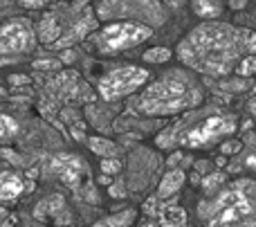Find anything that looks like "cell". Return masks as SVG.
<instances>
[{
    "instance_id": "cell-6",
    "label": "cell",
    "mask_w": 256,
    "mask_h": 227,
    "mask_svg": "<svg viewBox=\"0 0 256 227\" xmlns=\"http://www.w3.org/2000/svg\"><path fill=\"white\" fill-rule=\"evenodd\" d=\"M153 32L155 30L140 25V22L117 20V22H106L102 30L92 32L88 38L92 40V48L99 54H117L135 48L140 43H146L153 36Z\"/></svg>"
},
{
    "instance_id": "cell-12",
    "label": "cell",
    "mask_w": 256,
    "mask_h": 227,
    "mask_svg": "<svg viewBox=\"0 0 256 227\" xmlns=\"http://www.w3.org/2000/svg\"><path fill=\"white\" fill-rule=\"evenodd\" d=\"M34 216L38 220H52L56 227H70L72 214L66 205V198L61 194H52V196L43 198L38 205L34 207Z\"/></svg>"
},
{
    "instance_id": "cell-21",
    "label": "cell",
    "mask_w": 256,
    "mask_h": 227,
    "mask_svg": "<svg viewBox=\"0 0 256 227\" xmlns=\"http://www.w3.org/2000/svg\"><path fill=\"white\" fill-rule=\"evenodd\" d=\"M225 180H227L225 171H212V174L202 176L200 184H202V189H204V194H207V196H214V194H216L218 189L225 184Z\"/></svg>"
},
{
    "instance_id": "cell-2",
    "label": "cell",
    "mask_w": 256,
    "mask_h": 227,
    "mask_svg": "<svg viewBox=\"0 0 256 227\" xmlns=\"http://www.w3.org/2000/svg\"><path fill=\"white\" fill-rule=\"evenodd\" d=\"M202 104V86L189 70L173 68L128 102V110L144 117H173Z\"/></svg>"
},
{
    "instance_id": "cell-7",
    "label": "cell",
    "mask_w": 256,
    "mask_h": 227,
    "mask_svg": "<svg viewBox=\"0 0 256 227\" xmlns=\"http://www.w3.org/2000/svg\"><path fill=\"white\" fill-rule=\"evenodd\" d=\"M148 81V70L140 66H120L108 70L106 74L99 76L97 81V94L104 102H115V99L128 97L137 92L142 86Z\"/></svg>"
},
{
    "instance_id": "cell-19",
    "label": "cell",
    "mask_w": 256,
    "mask_h": 227,
    "mask_svg": "<svg viewBox=\"0 0 256 227\" xmlns=\"http://www.w3.org/2000/svg\"><path fill=\"white\" fill-rule=\"evenodd\" d=\"M137 218V210H120L117 214H110L106 218L97 220L92 227H130Z\"/></svg>"
},
{
    "instance_id": "cell-15",
    "label": "cell",
    "mask_w": 256,
    "mask_h": 227,
    "mask_svg": "<svg viewBox=\"0 0 256 227\" xmlns=\"http://www.w3.org/2000/svg\"><path fill=\"white\" fill-rule=\"evenodd\" d=\"M25 194V180L20 174L2 171L0 174V202H14Z\"/></svg>"
},
{
    "instance_id": "cell-41",
    "label": "cell",
    "mask_w": 256,
    "mask_h": 227,
    "mask_svg": "<svg viewBox=\"0 0 256 227\" xmlns=\"http://www.w3.org/2000/svg\"><path fill=\"white\" fill-rule=\"evenodd\" d=\"M200 180H202V176H198V174L194 171V174H191V182H194V184H200Z\"/></svg>"
},
{
    "instance_id": "cell-10",
    "label": "cell",
    "mask_w": 256,
    "mask_h": 227,
    "mask_svg": "<svg viewBox=\"0 0 256 227\" xmlns=\"http://www.w3.org/2000/svg\"><path fill=\"white\" fill-rule=\"evenodd\" d=\"M160 166V160L155 158L153 151L148 148H140L130 156L128 160V169H130V176L126 178V187L128 192H142L150 184V180L155 178V171Z\"/></svg>"
},
{
    "instance_id": "cell-11",
    "label": "cell",
    "mask_w": 256,
    "mask_h": 227,
    "mask_svg": "<svg viewBox=\"0 0 256 227\" xmlns=\"http://www.w3.org/2000/svg\"><path fill=\"white\" fill-rule=\"evenodd\" d=\"M50 171H52L66 187H72V189H79L81 180L88 178V166H86V162L81 160L79 156H74V153L54 156L52 160H50Z\"/></svg>"
},
{
    "instance_id": "cell-39",
    "label": "cell",
    "mask_w": 256,
    "mask_h": 227,
    "mask_svg": "<svg viewBox=\"0 0 256 227\" xmlns=\"http://www.w3.org/2000/svg\"><path fill=\"white\" fill-rule=\"evenodd\" d=\"M112 182V178H110V176H99V184H106V187H108V184H110Z\"/></svg>"
},
{
    "instance_id": "cell-34",
    "label": "cell",
    "mask_w": 256,
    "mask_h": 227,
    "mask_svg": "<svg viewBox=\"0 0 256 227\" xmlns=\"http://www.w3.org/2000/svg\"><path fill=\"white\" fill-rule=\"evenodd\" d=\"M9 84H12V86H27V84H30V76H25V74H12V76H9Z\"/></svg>"
},
{
    "instance_id": "cell-38",
    "label": "cell",
    "mask_w": 256,
    "mask_h": 227,
    "mask_svg": "<svg viewBox=\"0 0 256 227\" xmlns=\"http://www.w3.org/2000/svg\"><path fill=\"white\" fill-rule=\"evenodd\" d=\"M214 166H227V156H218L216 158V164Z\"/></svg>"
},
{
    "instance_id": "cell-8",
    "label": "cell",
    "mask_w": 256,
    "mask_h": 227,
    "mask_svg": "<svg viewBox=\"0 0 256 227\" xmlns=\"http://www.w3.org/2000/svg\"><path fill=\"white\" fill-rule=\"evenodd\" d=\"M50 102H66V104H92L97 102L94 90L81 79L79 72L63 70L48 84Z\"/></svg>"
},
{
    "instance_id": "cell-26",
    "label": "cell",
    "mask_w": 256,
    "mask_h": 227,
    "mask_svg": "<svg viewBox=\"0 0 256 227\" xmlns=\"http://www.w3.org/2000/svg\"><path fill=\"white\" fill-rule=\"evenodd\" d=\"M166 164H168V169H178V164H182L180 169L184 171V166L194 164V158H191V156H184L182 151H173L171 156L166 158Z\"/></svg>"
},
{
    "instance_id": "cell-44",
    "label": "cell",
    "mask_w": 256,
    "mask_h": 227,
    "mask_svg": "<svg viewBox=\"0 0 256 227\" xmlns=\"http://www.w3.org/2000/svg\"><path fill=\"white\" fill-rule=\"evenodd\" d=\"M0 227H16V225H14V223H4V220H2V223H0Z\"/></svg>"
},
{
    "instance_id": "cell-24",
    "label": "cell",
    "mask_w": 256,
    "mask_h": 227,
    "mask_svg": "<svg viewBox=\"0 0 256 227\" xmlns=\"http://www.w3.org/2000/svg\"><path fill=\"white\" fill-rule=\"evenodd\" d=\"M18 133V124L14 117L9 115H2L0 112V142H7V140H12L14 135Z\"/></svg>"
},
{
    "instance_id": "cell-32",
    "label": "cell",
    "mask_w": 256,
    "mask_h": 227,
    "mask_svg": "<svg viewBox=\"0 0 256 227\" xmlns=\"http://www.w3.org/2000/svg\"><path fill=\"white\" fill-rule=\"evenodd\" d=\"M58 61H61L63 66H70V63H74V61H76V52H74L72 48L63 50V52H61V58H58Z\"/></svg>"
},
{
    "instance_id": "cell-9",
    "label": "cell",
    "mask_w": 256,
    "mask_h": 227,
    "mask_svg": "<svg viewBox=\"0 0 256 227\" xmlns=\"http://www.w3.org/2000/svg\"><path fill=\"white\" fill-rule=\"evenodd\" d=\"M36 48L34 25L27 18H12L0 25V54L2 56H20Z\"/></svg>"
},
{
    "instance_id": "cell-36",
    "label": "cell",
    "mask_w": 256,
    "mask_h": 227,
    "mask_svg": "<svg viewBox=\"0 0 256 227\" xmlns=\"http://www.w3.org/2000/svg\"><path fill=\"white\" fill-rule=\"evenodd\" d=\"M230 7L236 9V12H238V9H245L248 7V0H230Z\"/></svg>"
},
{
    "instance_id": "cell-35",
    "label": "cell",
    "mask_w": 256,
    "mask_h": 227,
    "mask_svg": "<svg viewBox=\"0 0 256 227\" xmlns=\"http://www.w3.org/2000/svg\"><path fill=\"white\" fill-rule=\"evenodd\" d=\"M160 2H162L164 7H168V9H182L189 0H160Z\"/></svg>"
},
{
    "instance_id": "cell-30",
    "label": "cell",
    "mask_w": 256,
    "mask_h": 227,
    "mask_svg": "<svg viewBox=\"0 0 256 227\" xmlns=\"http://www.w3.org/2000/svg\"><path fill=\"white\" fill-rule=\"evenodd\" d=\"M108 194H110V198H126L128 196L126 180L120 178L117 182H110V184H108Z\"/></svg>"
},
{
    "instance_id": "cell-31",
    "label": "cell",
    "mask_w": 256,
    "mask_h": 227,
    "mask_svg": "<svg viewBox=\"0 0 256 227\" xmlns=\"http://www.w3.org/2000/svg\"><path fill=\"white\" fill-rule=\"evenodd\" d=\"M194 171L198 176H207V174H212V171H216V169H214L212 160H196L194 162Z\"/></svg>"
},
{
    "instance_id": "cell-29",
    "label": "cell",
    "mask_w": 256,
    "mask_h": 227,
    "mask_svg": "<svg viewBox=\"0 0 256 227\" xmlns=\"http://www.w3.org/2000/svg\"><path fill=\"white\" fill-rule=\"evenodd\" d=\"M240 151H243V142H238V140H225L220 144V156H238Z\"/></svg>"
},
{
    "instance_id": "cell-20",
    "label": "cell",
    "mask_w": 256,
    "mask_h": 227,
    "mask_svg": "<svg viewBox=\"0 0 256 227\" xmlns=\"http://www.w3.org/2000/svg\"><path fill=\"white\" fill-rule=\"evenodd\" d=\"M88 146H90V151L94 153V156H99V158H120V146H117L112 140H108V138H88Z\"/></svg>"
},
{
    "instance_id": "cell-28",
    "label": "cell",
    "mask_w": 256,
    "mask_h": 227,
    "mask_svg": "<svg viewBox=\"0 0 256 227\" xmlns=\"http://www.w3.org/2000/svg\"><path fill=\"white\" fill-rule=\"evenodd\" d=\"M32 66H34V70H40V72H54V70H58L63 63L58 61V58H36Z\"/></svg>"
},
{
    "instance_id": "cell-40",
    "label": "cell",
    "mask_w": 256,
    "mask_h": 227,
    "mask_svg": "<svg viewBox=\"0 0 256 227\" xmlns=\"http://www.w3.org/2000/svg\"><path fill=\"white\" fill-rule=\"evenodd\" d=\"M72 2H74V7H88L92 0H72Z\"/></svg>"
},
{
    "instance_id": "cell-14",
    "label": "cell",
    "mask_w": 256,
    "mask_h": 227,
    "mask_svg": "<svg viewBox=\"0 0 256 227\" xmlns=\"http://www.w3.org/2000/svg\"><path fill=\"white\" fill-rule=\"evenodd\" d=\"M36 40L45 45H54L58 40V36L63 34V16L58 12H48L38 20V25L34 27Z\"/></svg>"
},
{
    "instance_id": "cell-37",
    "label": "cell",
    "mask_w": 256,
    "mask_h": 227,
    "mask_svg": "<svg viewBox=\"0 0 256 227\" xmlns=\"http://www.w3.org/2000/svg\"><path fill=\"white\" fill-rule=\"evenodd\" d=\"M18 56H2L0 54V66H12V63H16Z\"/></svg>"
},
{
    "instance_id": "cell-16",
    "label": "cell",
    "mask_w": 256,
    "mask_h": 227,
    "mask_svg": "<svg viewBox=\"0 0 256 227\" xmlns=\"http://www.w3.org/2000/svg\"><path fill=\"white\" fill-rule=\"evenodd\" d=\"M86 120L90 126L99 130V133H110L112 130V112L108 110L106 102H92L86 106Z\"/></svg>"
},
{
    "instance_id": "cell-3",
    "label": "cell",
    "mask_w": 256,
    "mask_h": 227,
    "mask_svg": "<svg viewBox=\"0 0 256 227\" xmlns=\"http://www.w3.org/2000/svg\"><path fill=\"white\" fill-rule=\"evenodd\" d=\"M238 124H236L234 115H225V112L212 110L202 112L198 120V108L189 110L182 115L178 122L160 130L155 144L158 148L164 151H173L178 146H189V148H200V146H212L218 140H225L236 133Z\"/></svg>"
},
{
    "instance_id": "cell-18",
    "label": "cell",
    "mask_w": 256,
    "mask_h": 227,
    "mask_svg": "<svg viewBox=\"0 0 256 227\" xmlns=\"http://www.w3.org/2000/svg\"><path fill=\"white\" fill-rule=\"evenodd\" d=\"M191 9H194L196 16L204 18V20H216L222 14V4L220 0H189Z\"/></svg>"
},
{
    "instance_id": "cell-43",
    "label": "cell",
    "mask_w": 256,
    "mask_h": 227,
    "mask_svg": "<svg viewBox=\"0 0 256 227\" xmlns=\"http://www.w3.org/2000/svg\"><path fill=\"white\" fill-rule=\"evenodd\" d=\"M250 110H252V117H254V120H256V99H254V102H252V104H250Z\"/></svg>"
},
{
    "instance_id": "cell-1",
    "label": "cell",
    "mask_w": 256,
    "mask_h": 227,
    "mask_svg": "<svg viewBox=\"0 0 256 227\" xmlns=\"http://www.w3.org/2000/svg\"><path fill=\"white\" fill-rule=\"evenodd\" d=\"M248 54H256V34L232 22L204 20L178 45V58L204 76H227Z\"/></svg>"
},
{
    "instance_id": "cell-45",
    "label": "cell",
    "mask_w": 256,
    "mask_h": 227,
    "mask_svg": "<svg viewBox=\"0 0 256 227\" xmlns=\"http://www.w3.org/2000/svg\"><path fill=\"white\" fill-rule=\"evenodd\" d=\"M58 2H66V0H58Z\"/></svg>"
},
{
    "instance_id": "cell-23",
    "label": "cell",
    "mask_w": 256,
    "mask_h": 227,
    "mask_svg": "<svg viewBox=\"0 0 256 227\" xmlns=\"http://www.w3.org/2000/svg\"><path fill=\"white\" fill-rule=\"evenodd\" d=\"M234 72L240 76V79H250V76H256V54H248L243 56L238 63H236Z\"/></svg>"
},
{
    "instance_id": "cell-33",
    "label": "cell",
    "mask_w": 256,
    "mask_h": 227,
    "mask_svg": "<svg viewBox=\"0 0 256 227\" xmlns=\"http://www.w3.org/2000/svg\"><path fill=\"white\" fill-rule=\"evenodd\" d=\"M20 4L27 9H40L48 4V0H20Z\"/></svg>"
},
{
    "instance_id": "cell-4",
    "label": "cell",
    "mask_w": 256,
    "mask_h": 227,
    "mask_svg": "<svg viewBox=\"0 0 256 227\" xmlns=\"http://www.w3.org/2000/svg\"><path fill=\"white\" fill-rule=\"evenodd\" d=\"M204 227H256V182L236 180L198 205Z\"/></svg>"
},
{
    "instance_id": "cell-17",
    "label": "cell",
    "mask_w": 256,
    "mask_h": 227,
    "mask_svg": "<svg viewBox=\"0 0 256 227\" xmlns=\"http://www.w3.org/2000/svg\"><path fill=\"white\" fill-rule=\"evenodd\" d=\"M184 180H186V176L182 169H168L166 174L162 176V180H160L155 198H158V200H168L171 196H178V192L182 189Z\"/></svg>"
},
{
    "instance_id": "cell-5",
    "label": "cell",
    "mask_w": 256,
    "mask_h": 227,
    "mask_svg": "<svg viewBox=\"0 0 256 227\" xmlns=\"http://www.w3.org/2000/svg\"><path fill=\"white\" fill-rule=\"evenodd\" d=\"M94 16L104 22H140L150 30L168 20V12L160 0H99L94 7Z\"/></svg>"
},
{
    "instance_id": "cell-22",
    "label": "cell",
    "mask_w": 256,
    "mask_h": 227,
    "mask_svg": "<svg viewBox=\"0 0 256 227\" xmlns=\"http://www.w3.org/2000/svg\"><path fill=\"white\" fill-rule=\"evenodd\" d=\"M144 58L146 63H153V66H162V63H168L173 58V52L168 48H164V45H155V48H148L144 52Z\"/></svg>"
},
{
    "instance_id": "cell-13",
    "label": "cell",
    "mask_w": 256,
    "mask_h": 227,
    "mask_svg": "<svg viewBox=\"0 0 256 227\" xmlns=\"http://www.w3.org/2000/svg\"><path fill=\"white\" fill-rule=\"evenodd\" d=\"M140 227H189V223H186V212L168 202V205H160L155 216H146Z\"/></svg>"
},
{
    "instance_id": "cell-27",
    "label": "cell",
    "mask_w": 256,
    "mask_h": 227,
    "mask_svg": "<svg viewBox=\"0 0 256 227\" xmlns=\"http://www.w3.org/2000/svg\"><path fill=\"white\" fill-rule=\"evenodd\" d=\"M220 88L225 90V92H245V90H250V81L248 79H230V81H222Z\"/></svg>"
},
{
    "instance_id": "cell-42",
    "label": "cell",
    "mask_w": 256,
    "mask_h": 227,
    "mask_svg": "<svg viewBox=\"0 0 256 227\" xmlns=\"http://www.w3.org/2000/svg\"><path fill=\"white\" fill-rule=\"evenodd\" d=\"M7 210H4V207H0V223H2V220H7Z\"/></svg>"
},
{
    "instance_id": "cell-25",
    "label": "cell",
    "mask_w": 256,
    "mask_h": 227,
    "mask_svg": "<svg viewBox=\"0 0 256 227\" xmlns=\"http://www.w3.org/2000/svg\"><path fill=\"white\" fill-rule=\"evenodd\" d=\"M122 160L120 158H102V162H99V169H102L104 176H110V178H117V176L122 174Z\"/></svg>"
}]
</instances>
